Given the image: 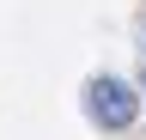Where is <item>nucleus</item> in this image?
<instances>
[{"label":"nucleus","instance_id":"1","mask_svg":"<svg viewBox=\"0 0 146 140\" xmlns=\"http://www.w3.org/2000/svg\"><path fill=\"white\" fill-rule=\"evenodd\" d=\"M85 116L98 122V128L122 134V128H134L140 98H134V85H128V79H116V73H98V79L85 85Z\"/></svg>","mask_w":146,"mask_h":140},{"label":"nucleus","instance_id":"2","mask_svg":"<svg viewBox=\"0 0 146 140\" xmlns=\"http://www.w3.org/2000/svg\"><path fill=\"white\" fill-rule=\"evenodd\" d=\"M140 92H146V73H140Z\"/></svg>","mask_w":146,"mask_h":140}]
</instances>
